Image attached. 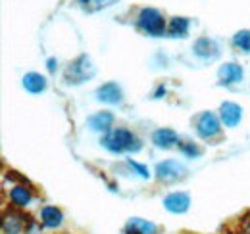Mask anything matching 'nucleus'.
Instances as JSON below:
<instances>
[{
  "label": "nucleus",
  "mask_w": 250,
  "mask_h": 234,
  "mask_svg": "<svg viewBox=\"0 0 250 234\" xmlns=\"http://www.w3.org/2000/svg\"><path fill=\"white\" fill-rule=\"evenodd\" d=\"M100 142L112 154H135L143 148V142L139 140V136L133 135L129 129H124V127L112 129L110 133H106L102 136Z\"/></svg>",
  "instance_id": "obj_1"
},
{
  "label": "nucleus",
  "mask_w": 250,
  "mask_h": 234,
  "mask_svg": "<svg viewBox=\"0 0 250 234\" xmlns=\"http://www.w3.org/2000/svg\"><path fill=\"white\" fill-rule=\"evenodd\" d=\"M94 73H96V67L93 65V59L87 54H81L79 58H75L65 67L63 79L67 85H81V83L93 79Z\"/></svg>",
  "instance_id": "obj_2"
},
{
  "label": "nucleus",
  "mask_w": 250,
  "mask_h": 234,
  "mask_svg": "<svg viewBox=\"0 0 250 234\" xmlns=\"http://www.w3.org/2000/svg\"><path fill=\"white\" fill-rule=\"evenodd\" d=\"M137 25H139V29H143L146 35H150V37H162L167 31L166 21H164V16L158 12L156 8H143L139 12Z\"/></svg>",
  "instance_id": "obj_3"
},
{
  "label": "nucleus",
  "mask_w": 250,
  "mask_h": 234,
  "mask_svg": "<svg viewBox=\"0 0 250 234\" xmlns=\"http://www.w3.org/2000/svg\"><path fill=\"white\" fill-rule=\"evenodd\" d=\"M194 129L200 138H206V140L216 138L221 133V119L212 112H202L194 121Z\"/></svg>",
  "instance_id": "obj_4"
},
{
  "label": "nucleus",
  "mask_w": 250,
  "mask_h": 234,
  "mask_svg": "<svg viewBox=\"0 0 250 234\" xmlns=\"http://www.w3.org/2000/svg\"><path fill=\"white\" fill-rule=\"evenodd\" d=\"M187 175V167L175 159H166L156 165V176L164 182H175L181 180Z\"/></svg>",
  "instance_id": "obj_5"
},
{
  "label": "nucleus",
  "mask_w": 250,
  "mask_h": 234,
  "mask_svg": "<svg viewBox=\"0 0 250 234\" xmlns=\"http://www.w3.org/2000/svg\"><path fill=\"white\" fill-rule=\"evenodd\" d=\"M164 207L169 213H175V215L187 213L188 207H190V196L187 192H171L164 198Z\"/></svg>",
  "instance_id": "obj_6"
},
{
  "label": "nucleus",
  "mask_w": 250,
  "mask_h": 234,
  "mask_svg": "<svg viewBox=\"0 0 250 234\" xmlns=\"http://www.w3.org/2000/svg\"><path fill=\"white\" fill-rule=\"evenodd\" d=\"M243 75H245V71H243V67H241L239 63L227 61V63H223V65L219 67V71H218L219 85L229 87V85L241 83V81H243Z\"/></svg>",
  "instance_id": "obj_7"
},
{
  "label": "nucleus",
  "mask_w": 250,
  "mask_h": 234,
  "mask_svg": "<svg viewBox=\"0 0 250 234\" xmlns=\"http://www.w3.org/2000/svg\"><path fill=\"white\" fill-rule=\"evenodd\" d=\"M219 119H221V123H223L225 127L233 129V127H237V125L241 123V119H243V108H241L239 104H235V102H223V104L219 106Z\"/></svg>",
  "instance_id": "obj_8"
},
{
  "label": "nucleus",
  "mask_w": 250,
  "mask_h": 234,
  "mask_svg": "<svg viewBox=\"0 0 250 234\" xmlns=\"http://www.w3.org/2000/svg\"><path fill=\"white\" fill-rule=\"evenodd\" d=\"M96 98L100 102H104V104L114 106V104H120L124 100V90L118 83L110 81V83H104L102 87L96 88Z\"/></svg>",
  "instance_id": "obj_9"
},
{
  "label": "nucleus",
  "mask_w": 250,
  "mask_h": 234,
  "mask_svg": "<svg viewBox=\"0 0 250 234\" xmlns=\"http://www.w3.org/2000/svg\"><path fill=\"white\" fill-rule=\"evenodd\" d=\"M192 52L202 59H216L219 56V46L216 40H212L210 37H200L194 44H192Z\"/></svg>",
  "instance_id": "obj_10"
},
{
  "label": "nucleus",
  "mask_w": 250,
  "mask_h": 234,
  "mask_svg": "<svg viewBox=\"0 0 250 234\" xmlns=\"http://www.w3.org/2000/svg\"><path fill=\"white\" fill-rule=\"evenodd\" d=\"M152 142H154V146L162 148V150H169V148L179 144V136L173 129L162 127V129H156L152 133Z\"/></svg>",
  "instance_id": "obj_11"
},
{
  "label": "nucleus",
  "mask_w": 250,
  "mask_h": 234,
  "mask_svg": "<svg viewBox=\"0 0 250 234\" xmlns=\"http://www.w3.org/2000/svg\"><path fill=\"white\" fill-rule=\"evenodd\" d=\"M87 125L91 131L96 133H110L114 127V114L110 112H96L87 119Z\"/></svg>",
  "instance_id": "obj_12"
},
{
  "label": "nucleus",
  "mask_w": 250,
  "mask_h": 234,
  "mask_svg": "<svg viewBox=\"0 0 250 234\" xmlns=\"http://www.w3.org/2000/svg\"><path fill=\"white\" fill-rule=\"evenodd\" d=\"M125 234H156L158 227L154 223L146 221V219H141V217H131L127 223H125Z\"/></svg>",
  "instance_id": "obj_13"
},
{
  "label": "nucleus",
  "mask_w": 250,
  "mask_h": 234,
  "mask_svg": "<svg viewBox=\"0 0 250 234\" xmlns=\"http://www.w3.org/2000/svg\"><path fill=\"white\" fill-rule=\"evenodd\" d=\"M41 223L46 229H58L63 223V213L56 205H44L41 211Z\"/></svg>",
  "instance_id": "obj_14"
},
{
  "label": "nucleus",
  "mask_w": 250,
  "mask_h": 234,
  "mask_svg": "<svg viewBox=\"0 0 250 234\" xmlns=\"http://www.w3.org/2000/svg\"><path fill=\"white\" fill-rule=\"evenodd\" d=\"M23 88L27 92H31V94H41V92L46 90V77L41 75V73L31 71V73H27L23 77Z\"/></svg>",
  "instance_id": "obj_15"
},
{
  "label": "nucleus",
  "mask_w": 250,
  "mask_h": 234,
  "mask_svg": "<svg viewBox=\"0 0 250 234\" xmlns=\"http://www.w3.org/2000/svg\"><path fill=\"white\" fill-rule=\"evenodd\" d=\"M31 190L27 188V186H23V184H18V186H14L12 190H10V200H12V204L16 205V207H25V205L31 204Z\"/></svg>",
  "instance_id": "obj_16"
},
{
  "label": "nucleus",
  "mask_w": 250,
  "mask_h": 234,
  "mask_svg": "<svg viewBox=\"0 0 250 234\" xmlns=\"http://www.w3.org/2000/svg\"><path fill=\"white\" fill-rule=\"evenodd\" d=\"M23 217L21 215H16V213H8L2 221V231L4 234H21L23 231Z\"/></svg>",
  "instance_id": "obj_17"
},
{
  "label": "nucleus",
  "mask_w": 250,
  "mask_h": 234,
  "mask_svg": "<svg viewBox=\"0 0 250 234\" xmlns=\"http://www.w3.org/2000/svg\"><path fill=\"white\" fill-rule=\"evenodd\" d=\"M188 25H190V21H188L187 18H171V21H169V25H167V35L169 37H173V39H177V37H187L188 35Z\"/></svg>",
  "instance_id": "obj_18"
},
{
  "label": "nucleus",
  "mask_w": 250,
  "mask_h": 234,
  "mask_svg": "<svg viewBox=\"0 0 250 234\" xmlns=\"http://www.w3.org/2000/svg\"><path fill=\"white\" fill-rule=\"evenodd\" d=\"M233 46L243 50L245 54H250V31L243 29L233 35Z\"/></svg>",
  "instance_id": "obj_19"
},
{
  "label": "nucleus",
  "mask_w": 250,
  "mask_h": 234,
  "mask_svg": "<svg viewBox=\"0 0 250 234\" xmlns=\"http://www.w3.org/2000/svg\"><path fill=\"white\" fill-rule=\"evenodd\" d=\"M79 2L83 4V8H85V10H89V12H96V10H100V8H106V6L114 4L116 0H79Z\"/></svg>",
  "instance_id": "obj_20"
},
{
  "label": "nucleus",
  "mask_w": 250,
  "mask_h": 234,
  "mask_svg": "<svg viewBox=\"0 0 250 234\" xmlns=\"http://www.w3.org/2000/svg\"><path fill=\"white\" fill-rule=\"evenodd\" d=\"M179 148H181V152L185 156H188V157H198L202 154V150L198 146H194V142H179Z\"/></svg>",
  "instance_id": "obj_21"
},
{
  "label": "nucleus",
  "mask_w": 250,
  "mask_h": 234,
  "mask_svg": "<svg viewBox=\"0 0 250 234\" xmlns=\"http://www.w3.org/2000/svg\"><path fill=\"white\" fill-rule=\"evenodd\" d=\"M127 165H129L139 176H143V178H148V176H150L148 169H146L145 165H141V163H137V161H133V159H127Z\"/></svg>",
  "instance_id": "obj_22"
},
{
  "label": "nucleus",
  "mask_w": 250,
  "mask_h": 234,
  "mask_svg": "<svg viewBox=\"0 0 250 234\" xmlns=\"http://www.w3.org/2000/svg\"><path fill=\"white\" fill-rule=\"evenodd\" d=\"M166 94V87H158L156 92H154V98H162Z\"/></svg>",
  "instance_id": "obj_23"
},
{
  "label": "nucleus",
  "mask_w": 250,
  "mask_h": 234,
  "mask_svg": "<svg viewBox=\"0 0 250 234\" xmlns=\"http://www.w3.org/2000/svg\"><path fill=\"white\" fill-rule=\"evenodd\" d=\"M46 63H48V69H50V71H54V69H56V63H58V61H56L54 58H50L48 61H46Z\"/></svg>",
  "instance_id": "obj_24"
}]
</instances>
